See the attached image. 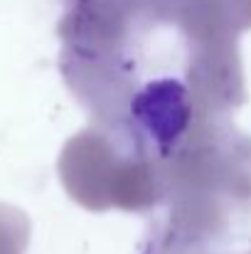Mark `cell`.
I'll list each match as a JSON object with an SVG mask.
<instances>
[{
  "label": "cell",
  "mask_w": 251,
  "mask_h": 254,
  "mask_svg": "<svg viewBox=\"0 0 251 254\" xmlns=\"http://www.w3.org/2000/svg\"><path fill=\"white\" fill-rule=\"evenodd\" d=\"M59 72L96 128L158 170L232 126L247 101L251 0H59Z\"/></svg>",
  "instance_id": "1"
},
{
  "label": "cell",
  "mask_w": 251,
  "mask_h": 254,
  "mask_svg": "<svg viewBox=\"0 0 251 254\" xmlns=\"http://www.w3.org/2000/svg\"><path fill=\"white\" fill-rule=\"evenodd\" d=\"M57 168L72 200L96 212H153L163 197L158 170L128 158L91 126L67 141Z\"/></svg>",
  "instance_id": "2"
}]
</instances>
